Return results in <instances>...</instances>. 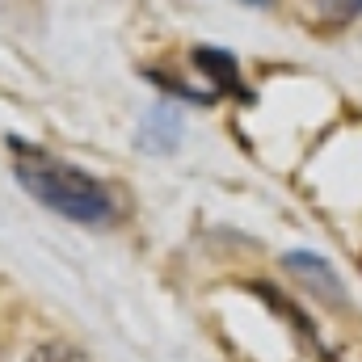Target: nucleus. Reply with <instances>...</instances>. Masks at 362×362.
Masks as SVG:
<instances>
[{
  "instance_id": "nucleus-5",
  "label": "nucleus",
  "mask_w": 362,
  "mask_h": 362,
  "mask_svg": "<svg viewBox=\"0 0 362 362\" xmlns=\"http://www.w3.org/2000/svg\"><path fill=\"white\" fill-rule=\"evenodd\" d=\"M325 13H329L333 21H350V17L362 13V0H325Z\"/></svg>"
},
{
  "instance_id": "nucleus-3",
  "label": "nucleus",
  "mask_w": 362,
  "mask_h": 362,
  "mask_svg": "<svg viewBox=\"0 0 362 362\" xmlns=\"http://www.w3.org/2000/svg\"><path fill=\"white\" fill-rule=\"evenodd\" d=\"M286 270H295L303 282H312L320 299H329V303H341V282L333 278V270H329V266H325L316 253H286Z\"/></svg>"
},
{
  "instance_id": "nucleus-6",
  "label": "nucleus",
  "mask_w": 362,
  "mask_h": 362,
  "mask_svg": "<svg viewBox=\"0 0 362 362\" xmlns=\"http://www.w3.org/2000/svg\"><path fill=\"white\" fill-rule=\"evenodd\" d=\"M253 4H270V0H253Z\"/></svg>"
},
{
  "instance_id": "nucleus-4",
  "label": "nucleus",
  "mask_w": 362,
  "mask_h": 362,
  "mask_svg": "<svg viewBox=\"0 0 362 362\" xmlns=\"http://www.w3.org/2000/svg\"><path fill=\"white\" fill-rule=\"evenodd\" d=\"M25 362H89V354L81 346H72V341H42V346L30 350Z\"/></svg>"
},
{
  "instance_id": "nucleus-2",
  "label": "nucleus",
  "mask_w": 362,
  "mask_h": 362,
  "mask_svg": "<svg viewBox=\"0 0 362 362\" xmlns=\"http://www.w3.org/2000/svg\"><path fill=\"white\" fill-rule=\"evenodd\" d=\"M194 64L215 81V89L232 93V97H240V93H245L240 68H236V59H232L228 51H219V47H198V51H194Z\"/></svg>"
},
{
  "instance_id": "nucleus-1",
  "label": "nucleus",
  "mask_w": 362,
  "mask_h": 362,
  "mask_svg": "<svg viewBox=\"0 0 362 362\" xmlns=\"http://www.w3.org/2000/svg\"><path fill=\"white\" fill-rule=\"evenodd\" d=\"M8 152H13V177L47 211H55L72 223H85V228H110L118 219V202L105 181L51 156L47 148L21 144V139H8Z\"/></svg>"
}]
</instances>
